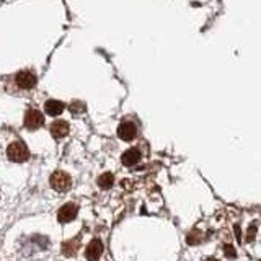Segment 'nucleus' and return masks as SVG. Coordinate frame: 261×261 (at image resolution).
<instances>
[{"instance_id": "obj_1", "label": "nucleus", "mask_w": 261, "mask_h": 261, "mask_svg": "<svg viewBox=\"0 0 261 261\" xmlns=\"http://www.w3.org/2000/svg\"><path fill=\"white\" fill-rule=\"evenodd\" d=\"M7 155H8V159H10L12 162H18L20 163V162L28 160L30 150H28V147L24 145V142L16 141V142H12L10 145H8Z\"/></svg>"}, {"instance_id": "obj_2", "label": "nucleus", "mask_w": 261, "mask_h": 261, "mask_svg": "<svg viewBox=\"0 0 261 261\" xmlns=\"http://www.w3.org/2000/svg\"><path fill=\"white\" fill-rule=\"evenodd\" d=\"M49 183H51V186L54 188L56 191H67L70 185H72V179L70 176L65 173V171H56V173L51 175V179H49Z\"/></svg>"}, {"instance_id": "obj_3", "label": "nucleus", "mask_w": 261, "mask_h": 261, "mask_svg": "<svg viewBox=\"0 0 261 261\" xmlns=\"http://www.w3.org/2000/svg\"><path fill=\"white\" fill-rule=\"evenodd\" d=\"M44 124V116L43 113L38 110H30L24 114V127L30 130H36Z\"/></svg>"}, {"instance_id": "obj_4", "label": "nucleus", "mask_w": 261, "mask_h": 261, "mask_svg": "<svg viewBox=\"0 0 261 261\" xmlns=\"http://www.w3.org/2000/svg\"><path fill=\"white\" fill-rule=\"evenodd\" d=\"M77 212H79L77 204H73V202L64 204V206L59 209V212H57V220H59L61 224H67L77 217Z\"/></svg>"}, {"instance_id": "obj_5", "label": "nucleus", "mask_w": 261, "mask_h": 261, "mask_svg": "<svg viewBox=\"0 0 261 261\" xmlns=\"http://www.w3.org/2000/svg\"><path fill=\"white\" fill-rule=\"evenodd\" d=\"M15 82H16V85H18L20 88H23V90H31L33 87L36 85V77H35V73H31L28 70H23L20 73H16Z\"/></svg>"}, {"instance_id": "obj_6", "label": "nucleus", "mask_w": 261, "mask_h": 261, "mask_svg": "<svg viewBox=\"0 0 261 261\" xmlns=\"http://www.w3.org/2000/svg\"><path fill=\"white\" fill-rule=\"evenodd\" d=\"M101 255H103V243L98 240V239H95V240H92L88 243V247H87V250H85V256H87V259L88 261H98L101 258Z\"/></svg>"}, {"instance_id": "obj_7", "label": "nucleus", "mask_w": 261, "mask_h": 261, "mask_svg": "<svg viewBox=\"0 0 261 261\" xmlns=\"http://www.w3.org/2000/svg\"><path fill=\"white\" fill-rule=\"evenodd\" d=\"M118 136L122 139V141H133V139L137 136V127L134 122H122V124L118 127Z\"/></svg>"}, {"instance_id": "obj_8", "label": "nucleus", "mask_w": 261, "mask_h": 261, "mask_svg": "<svg viewBox=\"0 0 261 261\" xmlns=\"http://www.w3.org/2000/svg\"><path fill=\"white\" fill-rule=\"evenodd\" d=\"M51 134L54 139H62L69 134V124L65 121H56L51 124Z\"/></svg>"}, {"instance_id": "obj_9", "label": "nucleus", "mask_w": 261, "mask_h": 261, "mask_svg": "<svg viewBox=\"0 0 261 261\" xmlns=\"http://www.w3.org/2000/svg\"><path fill=\"white\" fill-rule=\"evenodd\" d=\"M121 160H122V163H124L126 167H133L139 160H141V152H139L137 149H129V150H126L124 153H122Z\"/></svg>"}, {"instance_id": "obj_10", "label": "nucleus", "mask_w": 261, "mask_h": 261, "mask_svg": "<svg viewBox=\"0 0 261 261\" xmlns=\"http://www.w3.org/2000/svg\"><path fill=\"white\" fill-rule=\"evenodd\" d=\"M79 248H80V235L75 237L73 240H69V242L62 243V253H64V256H73L79 251Z\"/></svg>"}, {"instance_id": "obj_11", "label": "nucleus", "mask_w": 261, "mask_h": 261, "mask_svg": "<svg viewBox=\"0 0 261 261\" xmlns=\"http://www.w3.org/2000/svg\"><path fill=\"white\" fill-rule=\"evenodd\" d=\"M44 111L49 114V116H59V114L64 111V103L57 101V100H49L44 105Z\"/></svg>"}, {"instance_id": "obj_12", "label": "nucleus", "mask_w": 261, "mask_h": 261, "mask_svg": "<svg viewBox=\"0 0 261 261\" xmlns=\"http://www.w3.org/2000/svg\"><path fill=\"white\" fill-rule=\"evenodd\" d=\"M114 183V178L111 173H103L100 178H98V186L103 188V190H108V188H111Z\"/></svg>"}, {"instance_id": "obj_13", "label": "nucleus", "mask_w": 261, "mask_h": 261, "mask_svg": "<svg viewBox=\"0 0 261 261\" xmlns=\"http://www.w3.org/2000/svg\"><path fill=\"white\" fill-rule=\"evenodd\" d=\"M201 240H202V237L199 235L198 230H194V232H191L190 235H188V243H190V245H198Z\"/></svg>"}, {"instance_id": "obj_14", "label": "nucleus", "mask_w": 261, "mask_h": 261, "mask_svg": "<svg viewBox=\"0 0 261 261\" xmlns=\"http://www.w3.org/2000/svg\"><path fill=\"white\" fill-rule=\"evenodd\" d=\"M82 110H84V105H82L80 101H75V103H72V105H70V111H72V113H75V114H77V113H82Z\"/></svg>"}, {"instance_id": "obj_15", "label": "nucleus", "mask_w": 261, "mask_h": 261, "mask_svg": "<svg viewBox=\"0 0 261 261\" xmlns=\"http://www.w3.org/2000/svg\"><path fill=\"white\" fill-rule=\"evenodd\" d=\"M224 251H225V255H227L228 258H235V256H237V253H235V250H233L232 245H225V247H224Z\"/></svg>"}, {"instance_id": "obj_16", "label": "nucleus", "mask_w": 261, "mask_h": 261, "mask_svg": "<svg viewBox=\"0 0 261 261\" xmlns=\"http://www.w3.org/2000/svg\"><path fill=\"white\" fill-rule=\"evenodd\" d=\"M206 261H219V259H216V258H207Z\"/></svg>"}]
</instances>
